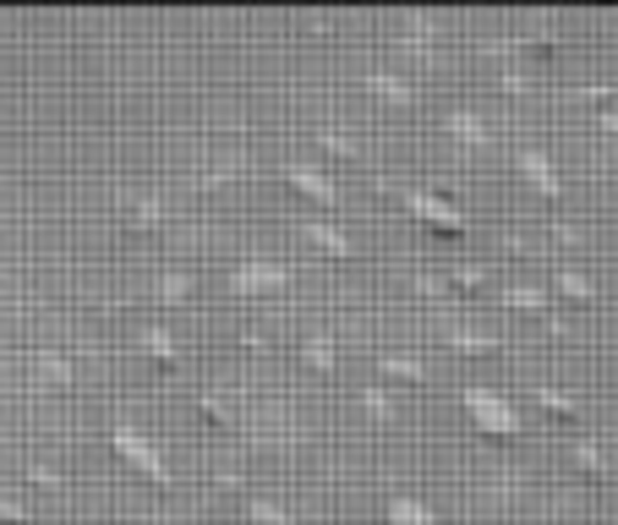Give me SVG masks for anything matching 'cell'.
<instances>
[{"mask_svg":"<svg viewBox=\"0 0 618 525\" xmlns=\"http://www.w3.org/2000/svg\"><path fill=\"white\" fill-rule=\"evenodd\" d=\"M302 361H307L312 372H334V367H339V350H334V340L312 335L307 346H302Z\"/></svg>","mask_w":618,"mask_h":525,"instance_id":"19","label":"cell"},{"mask_svg":"<svg viewBox=\"0 0 618 525\" xmlns=\"http://www.w3.org/2000/svg\"><path fill=\"white\" fill-rule=\"evenodd\" d=\"M159 219H164V208H159L154 197H138L132 203V230H159Z\"/></svg>","mask_w":618,"mask_h":525,"instance_id":"25","label":"cell"},{"mask_svg":"<svg viewBox=\"0 0 618 525\" xmlns=\"http://www.w3.org/2000/svg\"><path fill=\"white\" fill-rule=\"evenodd\" d=\"M356 405H361L372 422H394V416H400L394 394H389V389H378V383H372V389H361V394H356Z\"/></svg>","mask_w":618,"mask_h":525,"instance_id":"15","label":"cell"},{"mask_svg":"<svg viewBox=\"0 0 618 525\" xmlns=\"http://www.w3.org/2000/svg\"><path fill=\"white\" fill-rule=\"evenodd\" d=\"M405 214L411 219H422L427 230H438V236H470V219H465L460 208L449 203V197H438V192H405Z\"/></svg>","mask_w":618,"mask_h":525,"instance_id":"4","label":"cell"},{"mask_svg":"<svg viewBox=\"0 0 618 525\" xmlns=\"http://www.w3.org/2000/svg\"><path fill=\"white\" fill-rule=\"evenodd\" d=\"M361 88H367L372 99H383V105H411V88H405V77H394V72H367Z\"/></svg>","mask_w":618,"mask_h":525,"instance_id":"11","label":"cell"},{"mask_svg":"<svg viewBox=\"0 0 618 525\" xmlns=\"http://www.w3.org/2000/svg\"><path fill=\"white\" fill-rule=\"evenodd\" d=\"M192 411H197V416H203L208 427H219V433L230 427V411H225V405H219L214 394H192Z\"/></svg>","mask_w":618,"mask_h":525,"instance_id":"21","label":"cell"},{"mask_svg":"<svg viewBox=\"0 0 618 525\" xmlns=\"http://www.w3.org/2000/svg\"><path fill=\"white\" fill-rule=\"evenodd\" d=\"M416 291H422V296H433V302H438V296H444V280H438V274H422V280H416Z\"/></svg>","mask_w":618,"mask_h":525,"instance_id":"31","label":"cell"},{"mask_svg":"<svg viewBox=\"0 0 618 525\" xmlns=\"http://www.w3.org/2000/svg\"><path fill=\"white\" fill-rule=\"evenodd\" d=\"M247 521L252 525H296L280 504H269V499H252V504H247Z\"/></svg>","mask_w":618,"mask_h":525,"instance_id":"23","label":"cell"},{"mask_svg":"<svg viewBox=\"0 0 618 525\" xmlns=\"http://www.w3.org/2000/svg\"><path fill=\"white\" fill-rule=\"evenodd\" d=\"M138 350H143L154 367H164V372L181 367V340H175L170 329H138Z\"/></svg>","mask_w":618,"mask_h":525,"instance_id":"9","label":"cell"},{"mask_svg":"<svg viewBox=\"0 0 618 525\" xmlns=\"http://www.w3.org/2000/svg\"><path fill=\"white\" fill-rule=\"evenodd\" d=\"M608 525H618V521H608Z\"/></svg>","mask_w":618,"mask_h":525,"instance_id":"33","label":"cell"},{"mask_svg":"<svg viewBox=\"0 0 618 525\" xmlns=\"http://www.w3.org/2000/svg\"><path fill=\"white\" fill-rule=\"evenodd\" d=\"M553 285H559V296H570V302H581V307H586V302H597V291H592V280H586L581 269H559V274H553Z\"/></svg>","mask_w":618,"mask_h":525,"instance_id":"17","label":"cell"},{"mask_svg":"<svg viewBox=\"0 0 618 525\" xmlns=\"http://www.w3.org/2000/svg\"><path fill=\"white\" fill-rule=\"evenodd\" d=\"M575 466H581L592 482H603V477H608V460H603V455H597V444H586V438L575 444Z\"/></svg>","mask_w":618,"mask_h":525,"instance_id":"22","label":"cell"},{"mask_svg":"<svg viewBox=\"0 0 618 525\" xmlns=\"http://www.w3.org/2000/svg\"><path fill=\"white\" fill-rule=\"evenodd\" d=\"M531 400H536L553 422H575V416H581V405H575L564 389H547V383H542V389H531Z\"/></svg>","mask_w":618,"mask_h":525,"instance_id":"14","label":"cell"},{"mask_svg":"<svg viewBox=\"0 0 618 525\" xmlns=\"http://www.w3.org/2000/svg\"><path fill=\"white\" fill-rule=\"evenodd\" d=\"M405 50L411 55H427L433 44H427V22H411V39H405Z\"/></svg>","mask_w":618,"mask_h":525,"instance_id":"28","label":"cell"},{"mask_svg":"<svg viewBox=\"0 0 618 525\" xmlns=\"http://www.w3.org/2000/svg\"><path fill=\"white\" fill-rule=\"evenodd\" d=\"M597 127H603V132H614V138H618V110H608V116H597Z\"/></svg>","mask_w":618,"mask_h":525,"instance_id":"32","label":"cell"},{"mask_svg":"<svg viewBox=\"0 0 618 525\" xmlns=\"http://www.w3.org/2000/svg\"><path fill=\"white\" fill-rule=\"evenodd\" d=\"M186 296H192V280H186V274H175V269H170V274H159L154 280V302L159 307H181Z\"/></svg>","mask_w":618,"mask_h":525,"instance_id":"16","label":"cell"},{"mask_svg":"<svg viewBox=\"0 0 618 525\" xmlns=\"http://www.w3.org/2000/svg\"><path fill=\"white\" fill-rule=\"evenodd\" d=\"M444 138H449L455 149H465V154H481V149L492 143V132H487V121H481L476 110H449V116H444Z\"/></svg>","mask_w":618,"mask_h":525,"instance_id":"7","label":"cell"},{"mask_svg":"<svg viewBox=\"0 0 618 525\" xmlns=\"http://www.w3.org/2000/svg\"><path fill=\"white\" fill-rule=\"evenodd\" d=\"M291 280H296V269L280 263V258H241V263L225 274V291H230L236 302H252V296H280Z\"/></svg>","mask_w":618,"mask_h":525,"instance_id":"3","label":"cell"},{"mask_svg":"<svg viewBox=\"0 0 618 525\" xmlns=\"http://www.w3.org/2000/svg\"><path fill=\"white\" fill-rule=\"evenodd\" d=\"M280 181H285L296 197H307L312 208H334V203H339V186H334V175L317 171V165L291 160V165H280Z\"/></svg>","mask_w":618,"mask_h":525,"instance_id":"5","label":"cell"},{"mask_svg":"<svg viewBox=\"0 0 618 525\" xmlns=\"http://www.w3.org/2000/svg\"><path fill=\"white\" fill-rule=\"evenodd\" d=\"M378 372L394 383H427V367L416 356H378Z\"/></svg>","mask_w":618,"mask_h":525,"instance_id":"13","label":"cell"},{"mask_svg":"<svg viewBox=\"0 0 618 525\" xmlns=\"http://www.w3.org/2000/svg\"><path fill=\"white\" fill-rule=\"evenodd\" d=\"M449 285H455V291H487V269H476V263H455V269H449Z\"/></svg>","mask_w":618,"mask_h":525,"instance_id":"24","label":"cell"},{"mask_svg":"<svg viewBox=\"0 0 618 525\" xmlns=\"http://www.w3.org/2000/svg\"><path fill=\"white\" fill-rule=\"evenodd\" d=\"M618 88H608V83H586V88H575V99H614Z\"/></svg>","mask_w":618,"mask_h":525,"instance_id":"30","label":"cell"},{"mask_svg":"<svg viewBox=\"0 0 618 525\" xmlns=\"http://www.w3.org/2000/svg\"><path fill=\"white\" fill-rule=\"evenodd\" d=\"M514 165H520L525 186H531L536 197H547V203H559V197H564V181H559L553 160H547L542 149H520V154H514Z\"/></svg>","mask_w":618,"mask_h":525,"instance_id":"6","label":"cell"},{"mask_svg":"<svg viewBox=\"0 0 618 525\" xmlns=\"http://www.w3.org/2000/svg\"><path fill=\"white\" fill-rule=\"evenodd\" d=\"M312 143H317L323 154H334V160H356V143H350V138H339L334 127H323V132H312Z\"/></svg>","mask_w":618,"mask_h":525,"instance_id":"20","label":"cell"},{"mask_svg":"<svg viewBox=\"0 0 618 525\" xmlns=\"http://www.w3.org/2000/svg\"><path fill=\"white\" fill-rule=\"evenodd\" d=\"M302 236L312 241V252H323V258H334V263H350V258H356V241H350L345 230H334L328 219H302Z\"/></svg>","mask_w":618,"mask_h":525,"instance_id":"8","label":"cell"},{"mask_svg":"<svg viewBox=\"0 0 618 525\" xmlns=\"http://www.w3.org/2000/svg\"><path fill=\"white\" fill-rule=\"evenodd\" d=\"M33 367H39V378H44L50 389H72V383H77V372H72V361H66L61 350H39Z\"/></svg>","mask_w":618,"mask_h":525,"instance_id":"12","label":"cell"},{"mask_svg":"<svg viewBox=\"0 0 618 525\" xmlns=\"http://www.w3.org/2000/svg\"><path fill=\"white\" fill-rule=\"evenodd\" d=\"M498 346V340H492V335H449V350H460V356H487V350Z\"/></svg>","mask_w":618,"mask_h":525,"instance_id":"26","label":"cell"},{"mask_svg":"<svg viewBox=\"0 0 618 525\" xmlns=\"http://www.w3.org/2000/svg\"><path fill=\"white\" fill-rule=\"evenodd\" d=\"M110 449L143 477V482H154V488H175V471H170V460L154 449V438L138 427V422H110Z\"/></svg>","mask_w":618,"mask_h":525,"instance_id":"2","label":"cell"},{"mask_svg":"<svg viewBox=\"0 0 618 525\" xmlns=\"http://www.w3.org/2000/svg\"><path fill=\"white\" fill-rule=\"evenodd\" d=\"M0 521H6V525H33V515H28L17 499H6V493H0Z\"/></svg>","mask_w":618,"mask_h":525,"instance_id":"27","label":"cell"},{"mask_svg":"<svg viewBox=\"0 0 618 525\" xmlns=\"http://www.w3.org/2000/svg\"><path fill=\"white\" fill-rule=\"evenodd\" d=\"M460 405H465V416H470V427H476L481 438H492V444H514V438L525 433L520 405H514L509 394L487 389V383H470V389H460Z\"/></svg>","mask_w":618,"mask_h":525,"instance_id":"1","label":"cell"},{"mask_svg":"<svg viewBox=\"0 0 618 525\" xmlns=\"http://www.w3.org/2000/svg\"><path fill=\"white\" fill-rule=\"evenodd\" d=\"M383 525H444L433 515V504H422V499H411V493H394L389 504H383Z\"/></svg>","mask_w":618,"mask_h":525,"instance_id":"10","label":"cell"},{"mask_svg":"<svg viewBox=\"0 0 618 525\" xmlns=\"http://www.w3.org/2000/svg\"><path fill=\"white\" fill-rule=\"evenodd\" d=\"M503 307H514V313H547V291H536V285H509L503 291Z\"/></svg>","mask_w":618,"mask_h":525,"instance_id":"18","label":"cell"},{"mask_svg":"<svg viewBox=\"0 0 618 525\" xmlns=\"http://www.w3.org/2000/svg\"><path fill=\"white\" fill-rule=\"evenodd\" d=\"M28 482H33V488H61V471H50V466H28Z\"/></svg>","mask_w":618,"mask_h":525,"instance_id":"29","label":"cell"}]
</instances>
